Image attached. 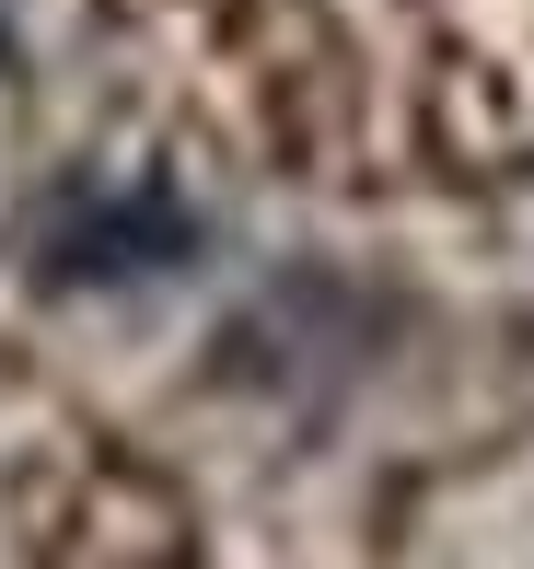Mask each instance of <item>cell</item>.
Here are the masks:
<instances>
[{"label":"cell","mask_w":534,"mask_h":569,"mask_svg":"<svg viewBox=\"0 0 534 569\" xmlns=\"http://www.w3.org/2000/svg\"><path fill=\"white\" fill-rule=\"evenodd\" d=\"M23 268L47 291H151L210 268V210L163 174H70L23 232Z\"/></svg>","instance_id":"obj_1"}]
</instances>
